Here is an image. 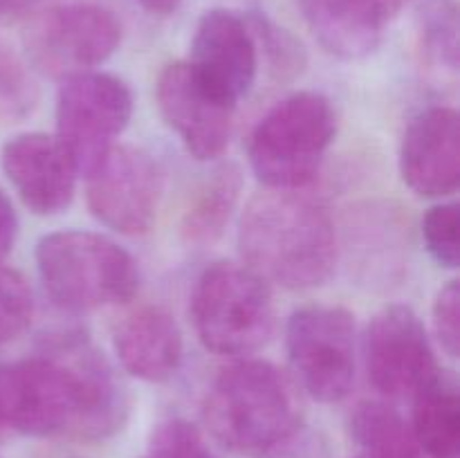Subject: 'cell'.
Wrapping results in <instances>:
<instances>
[{
	"instance_id": "13",
	"label": "cell",
	"mask_w": 460,
	"mask_h": 458,
	"mask_svg": "<svg viewBox=\"0 0 460 458\" xmlns=\"http://www.w3.org/2000/svg\"><path fill=\"white\" fill-rule=\"evenodd\" d=\"M189 66L223 99L245 97L259 72V45L247 18L229 9H209L198 21Z\"/></svg>"
},
{
	"instance_id": "27",
	"label": "cell",
	"mask_w": 460,
	"mask_h": 458,
	"mask_svg": "<svg viewBox=\"0 0 460 458\" xmlns=\"http://www.w3.org/2000/svg\"><path fill=\"white\" fill-rule=\"evenodd\" d=\"M434 330L447 355L458 357L460 348V286L449 281L434 301Z\"/></svg>"
},
{
	"instance_id": "3",
	"label": "cell",
	"mask_w": 460,
	"mask_h": 458,
	"mask_svg": "<svg viewBox=\"0 0 460 458\" xmlns=\"http://www.w3.org/2000/svg\"><path fill=\"white\" fill-rule=\"evenodd\" d=\"M207 427L234 452H268L288 443L301 425L296 386L281 368L243 359L223 368L202 407Z\"/></svg>"
},
{
	"instance_id": "19",
	"label": "cell",
	"mask_w": 460,
	"mask_h": 458,
	"mask_svg": "<svg viewBox=\"0 0 460 458\" xmlns=\"http://www.w3.org/2000/svg\"><path fill=\"white\" fill-rule=\"evenodd\" d=\"M243 173L236 164H220L198 189L182 220V236L191 245H207L223 236L241 198Z\"/></svg>"
},
{
	"instance_id": "29",
	"label": "cell",
	"mask_w": 460,
	"mask_h": 458,
	"mask_svg": "<svg viewBox=\"0 0 460 458\" xmlns=\"http://www.w3.org/2000/svg\"><path fill=\"white\" fill-rule=\"evenodd\" d=\"M137 3L153 16H169L180 7L182 0H137Z\"/></svg>"
},
{
	"instance_id": "21",
	"label": "cell",
	"mask_w": 460,
	"mask_h": 458,
	"mask_svg": "<svg viewBox=\"0 0 460 458\" xmlns=\"http://www.w3.org/2000/svg\"><path fill=\"white\" fill-rule=\"evenodd\" d=\"M418 34L427 63L438 72L458 70V9L454 0H416Z\"/></svg>"
},
{
	"instance_id": "22",
	"label": "cell",
	"mask_w": 460,
	"mask_h": 458,
	"mask_svg": "<svg viewBox=\"0 0 460 458\" xmlns=\"http://www.w3.org/2000/svg\"><path fill=\"white\" fill-rule=\"evenodd\" d=\"M139 458H216L209 443L196 425L182 418L155 425L148 438L146 452Z\"/></svg>"
},
{
	"instance_id": "4",
	"label": "cell",
	"mask_w": 460,
	"mask_h": 458,
	"mask_svg": "<svg viewBox=\"0 0 460 458\" xmlns=\"http://www.w3.org/2000/svg\"><path fill=\"white\" fill-rule=\"evenodd\" d=\"M36 269L45 295L66 313L84 314L126 304L139 287V268L124 247L79 229L40 238Z\"/></svg>"
},
{
	"instance_id": "9",
	"label": "cell",
	"mask_w": 460,
	"mask_h": 458,
	"mask_svg": "<svg viewBox=\"0 0 460 458\" xmlns=\"http://www.w3.org/2000/svg\"><path fill=\"white\" fill-rule=\"evenodd\" d=\"M133 115V94L121 79L81 72L63 81L57 97V135L76 173L88 175L115 146Z\"/></svg>"
},
{
	"instance_id": "15",
	"label": "cell",
	"mask_w": 460,
	"mask_h": 458,
	"mask_svg": "<svg viewBox=\"0 0 460 458\" xmlns=\"http://www.w3.org/2000/svg\"><path fill=\"white\" fill-rule=\"evenodd\" d=\"M400 171L411 191L443 198L460 182V126L454 108L436 106L409 124L400 148Z\"/></svg>"
},
{
	"instance_id": "20",
	"label": "cell",
	"mask_w": 460,
	"mask_h": 458,
	"mask_svg": "<svg viewBox=\"0 0 460 458\" xmlns=\"http://www.w3.org/2000/svg\"><path fill=\"white\" fill-rule=\"evenodd\" d=\"M350 436L359 447L353 458H420L411 427L385 402L358 404L350 413Z\"/></svg>"
},
{
	"instance_id": "30",
	"label": "cell",
	"mask_w": 460,
	"mask_h": 458,
	"mask_svg": "<svg viewBox=\"0 0 460 458\" xmlns=\"http://www.w3.org/2000/svg\"><path fill=\"white\" fill-rule=\"evenodd\" d=\"M39 0H0V16H18L31 9Z\"/></svg>"
},
{
	"instance_id": "23",
	"label": "cell",
	"mask_w": 460,
	"mask_h": 458,
	"mask_svg": "<svg viewBox=\"0 0 460 458\" xmlns=\"http://www.w3.org/2000/svg\"><path fill=\"white\" fill-rule=\"evenodd\" d=\"M34 317V299L25 278L0 265V346L27 330Z\"/></svg>"
},
{
	"instance_id": "18",
	"label": "cell",
	"mask_w": 460,
	"mask_h": 458,
	"mask_svg": "<svg viewBox=\"0 0 460 458\" xmlns=\"http://www.w3.org/2000/svg\"><path fill=\"white\" fill-rule=\"evenodd\" d=\"M411 434L429 458H460L458 389L443 373L413 395Z\"/></svg>"
},
{
	"instance_id": "6",
	"label": "cell",
	"mask_w": 460,
	"mask_h": 458,
	"mask_svg": "<svg viewBox=\"0 0 460 458\" xmlns=\"http://www.w3.org/2000/svg\"><path fill=\"white\" fill-rule=\"evenodd\" d=\"M191 317L198 339L218 355H250L274 332V301L268 281L250 265L218 260L196 281Z\"/></svg>"
},
{
	"instance_id": "1",
	"label": "cell",
	"mask_w": 460,
	"mask_h": 458,
	"mask_svg": "<svg viewBox=\"0 0 460 458\" xmlns=\"http://www.w3.org/2000/svg\"><path fill=\"white\" fill-rule=\"evenodd\" d=\"M126 395L115 371L81 335L0 366V427L36 438H108L121 429Z\"/></svg>"
},
{
	"instance_id": "24",
	"label": "cell",
	"mask_w": 460,
	"mask_h": 458,
	"mask_svg": "<svg viewBox=\"0 0 460 458\" xmlns=\"http://www.w3.org/2000/svg\"><path fill=\"white\" fill-rule=\"evenodd\" d=\"M36 88L21 58L0 39V121L16 119L31 110Z\"/></svg>"
},
{
	"instance_id": "12",
	"label": "cell",
	"mask_w": 460,
	"mask_h": 458,
	"mask_svg": "<svg viewBox=\"0 0 460 458\" xmlns=\"http://www.w3.org/2000/svg\"><path fill=\"white\" fill-rule=\"evenodd\" d=\"M155 97L162 119L196 160L223 155L236 106L211 90L189 61L171 63L160 72Z\"/></svg>"
},
{
	"instance_id": "10",
	"label": "cell",
	"mask_w": 460,
	"mask_h": 458,
	"mask_svg": "<svg viewBox=\"0 0 460 458\" xmlns=\"http://www.w3.org/2000/svg\"><path fill=\"white\" fill-rule=\"evenodd\" d=\"M364 362L371 384L386 398H413L440 373L425 326L407 305H389L371 319Z\"/></svg>"
},
{
	"instance_id": "17",
	"label": "cell",
	"mask_w": 460,
	"mask_h": 458,
	"mask_svg": "<svg viewBox=\"0 0 460 458\" xmlns=\"http://www.w3.org/2000/svg\"><path fill=\"white\" fill-rule=\"evenodd\" d=\"M115 353L137 380L166 382L182 364V332L166 310L146 305L117 328Z\"/></svg>"
},
{
	"instance_id": "28",
	"label": "cell",
	"mask_w": 460,
	"mask_h": 458,
	"mask_svg": "<svg viewBox=\"0 0 460 458\" xmlns=\"http://www.w3.org/2000/svg\"><path fill=\"white\" fill-rule=\"evenodd\" d=\"M18 233V218L16 211H13L12 200L4 196V191L0 189V265L7 259V254L12 251L13 242H16Z\"/></svg>"
},
{
	"instance_id": "5",
	"label": "cell",
	"mask_w": 460,
	"mask_h": 458,
	"mask_svg": "<svg viewBox=\"0 0 460 458\" xmlns=\"http://www.w3.org/2000/svg\"><path fill=\"white\" fill-rule=\"evenodd\" d=\"M337 133V115L319 92L281 99L252 130L247 157L268 189H301L319 173Z\"/></svg>"
},
{
	"instance_id": "7",
	"label": "cell",
	"mask_w": 460,
	"mask_h": 458,
	"mask_svg": "<svg viewBox=\"0 0 460 458\" xmlns=\"http://www.w3.org/2000/svg\"><path fill=\"white\" fill-rule=\"evenodd\" d=\"M121 22L111 9L93 3L57 4L36 13L22 31L27 58L52 79L90 72L115 54Z\"/></svg>"
},
{
	"instance_id": "16",
	"label": "cell",
	"mask_w": 460,
	"mask_h": 458,
	"mask_svg": "<svg viewBox=\"0 0 460 458\" xmlns=\"http://www.w3.org/2000/svg\"><path fill=\"white\" fill-rule=\"evenodd\" d=\"M409 0H299L310 31L332 57H368L380 45L385 27Z\"/></svg>"
},
{
	"instance_id": "11",
	"label": "cell",
	"mask_w": 460,
	"mask_h": 458,
	"mask_svg": "<svg viewBox=\"0 0 460 458\" xmlns=\"http://www.w3.org/2000/svg\"><path fill=\"white\" fill-rule=\"evenodd\" d=\"M88 207L94 218L124 236L151 229L162 193V175L148 153L112 146L88 175Z\"/></svg>"
},
{
	"instance_id": "14",
	"label": "cell",
	"mask_w": 460,
	"mask_h": 458,
	"mask_svg": "<svg viewBox=\"0 0 460 458\" xmlns=\"http://www.w3.org/2000/svg\"><path fill=\"white\" fill-rule=\"evenodd\" d=\"M0 164L30 211L52 216L70 207L79 173L57 137L48 133L16 135L3 146Z\"/></svg>"
},
{
	"instance_id": "25",
	"label": "cell",
	"mask_w": 460,
	"mask_h": 458,
	"mask_svg": "<svg viewBox=\"0 0 460 458\" xmlns=\"http://www.w3.org/2000/svg\"><path fill=\"white\" fill-rule=\"evenodd\" d=\"M422 238H425L427 251L440 268H458L460 247L456 202L436 205L427 211L422 218Z\"/></svg>"
},
{
	"instance_id": "2",
	"label": "cell",
	"mask_w": 460,
	"mask_h": 458,
	"mask_svg": "<svg viewBox=\"0 0 460 458\" xmlns=\"http://www.w3.org/2000/svg\"><path fill=\"white\" fill-rule=\"evenodd\" d=\"M247 265L288 290H310L331 278L337 238L328 211L299 189H268L247 202L238 229Z\"/></svg>"
},
{
	"instance_id": "8",
	"label": "cell",
	"mask_w": 460,
	"mask_h": 458,
	"mask_svg": "<svg viewBox=\"0 0 460 458\" xmlns=\"http://www.w3.org/2000/svg\"><path fill=\"white\" fill-rule=\"evenodd\" d=\"M286 350L301 389L340 402L355 382V317L340 305H305L286 326Z\"/></svg>"
},
{
	"instance_id": "26",
	"label": "cell",
	"mask_w": 460,
	"mask_h": 458,
	"mask_svg": "<svg viewBox=\"0 0 460 458\" xmlns=\"http://www.w3.org/2000/svg\"><path fill=\"white\" fill-rule=\"evenodd\" d=\"M247 25H250L252 34H254L256 45H261L265 49V54L270 57V63H272V67L279 75H296L301 70V66L305 61L304 49H301L299 40L290 31L274 25L263 13H252V16H247Z\"/></svg>"
}]
</instances>
